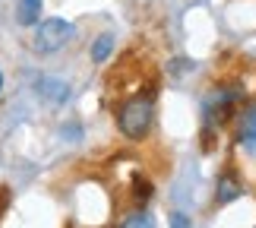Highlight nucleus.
Segmentation results:
<instances>
[{
  "label": "nucleus",
  "mask_w": 256,
  "mask_h": 228,
  "mask_svg": "<svg viewBox=\"0 0 256 228\" xmlns=\"http://www.w3.org/2000/svg\"><path fill=\"white\" fill-rule=\"evenodd\" d=\"M117 124H120V133L126 140H146L155 124V98L149 92L126 98L117 111Z\"/></svg>",
  "instance_id": "obj_1"
},
{
  "label": "nucleus",
  "mask_w": 256,
  "mask_h": 228,
  "mask_svg": "<svg viewBox=\"0 0 256 228\" xmlns=\"http://www.w3.org/2000/svg\"><path fill=\"white\" fill-rule=\"evenodd\" d=\"M73 38H76V26L70 23V19L51 16V19H42V23H38L32 48L38 54H54V51H60L64 45H70Z\"/></svg>",
  "instance_id": "obj_2"
},
{
  "label": "nucleus",
  "mask_w": 256,
  "mask_h": 228,
  "mask_svg": "<svg viewBox=\"0 0 256 228\" xmlns=\"http://www.w3.org/2000/svg\"><path fill=\"white\" fill-rule=\"evenodd\" d=\"M244 98V89L240 86H224V89H215V92L206 98L202 105V114H206V130H212L215 124H224L228 117L238 111Z\"/></svg>",
  "instance_id": "obj_3"
},
{
  "label": "nucleus",
  "mask_w": 256,
  "mask_h": 228,
  "mask_svg": "<svg viewBox=\"0 0 256 228\" xmlns=\"http://www.w3.org/2000/svg\"><path fill=\"white\" fill-rule=\"evenodd\" d=\"M238 143L250 155H256V102L238 114Z\"/></svg>",
  "instance_id": "obj_4"
},
{
  "label": "nucleus",
  "mask_w": 256,
  "mask_h": 228,
  "mask_svg": "<svg viewBox=\"0 0 256 228\" xmlns=\"http://www.w3.org/2000/svg\"><path fill=\"white\" fill-rule=\"evenodd\" d=\"M238 196H244L240 177L234 174V171H222L218 174V184H215V203H218V206H228V203L238 200Z\"/></svg>",
  "instance_id": "obj_5"
},
{
  "label": "nucleus",
  "mask_w": 256,
  "mask_h": 228,
  "mask_svg": "<svg viewBox=\"0 0 256 228\" xmlns=\"http://www.w3.org/2000/svg\"><path fill=\"white\" fill-rule=\"evenodd\" d=\"M38 89V95L44 98V102H51V105H64L66 98H70V86L64 83V79H57V76H42L35 83Z\"/></svg>",
  "instance_id": "obj_6"
},
{
  "label": "nucleus",
  "mask_w": 256,
  "mask_h": 228,
  "mask_svg": "<svg viewBox=\"0 0 256 228\" xmlns=\"http://www.w3.org/2000/svg\"><path fill=\"white\" fill-rule=\"evenodd\" d=\"M42 10H44V0H19L16 19L22 26H35V23H42Z\"/></svg>",
  "instance_id": "obj_7"
},
{
  "label": "nucleus",
  "mask_w": 256,
  "mask_h": 228,
  "mask_svg": "<svg viewBox=\"0 0 256 228\" xmlns=\"http://www.w3.org/2000/svg\"><path fill=\"white\" fill-rule=\"evenodd\" d=\"M111 51H114V35H98L95 38V45H92V61L95 64H104L108 57H111Z\"/></svg>",
  "instance_id": "obj_8"
},
{
  "label": "nucleus",
  "mask_w": 256,
  "mask_h": 228,
  "mask_svg": "<svg viewBox=\"0 0 256 228\" xmlns=\"http://www.w3.org/2000/svg\"><path fill=\"white\" fill-rule=\"evenodd\" d=\"M133 200L140 203V206H146V203L152 200V181H149V177H142V174L133 177Z\"/></svg>",
  "instance_id": "obj_9"
},
{
  "label": "nucleus",
  "mask_w": 256,
  "mask_h": 228,
  "mask_svg": "<svg viewBox=\"0 0 256 228\" xmlns=\"http://www.w3.org/2000/svg\"><path fill=\"white\" fill-rule=\"evenodd\" d=\"M117 228H155V219H152L149 212H142V209H140V212L126 215V219L117 225Z\"/></svg>",
  "instance_id": "obj_10"
},
{
  "label": "nucleus",
  "mask_w": 256,
  "mask_h": 228,
  "mask_svg": "<svg viewBox=\"0 0 256 228\" xmlns=\"http://www.w3.org/2000/svg\"><path fill=\"white\" fill-rule=\"evenodd\" d=\"M168 225H171V228H193V222H190V215H184V212H171V219H168Z\"/></svg>",
  "instance_id": "obj_11"
},
{
  "label": "nucleus",
  "mask_w": 256,
  "mask_h": 228,
  "mask_svg": "<svg viewBox=\"0 0 256 228\" xmlns=\"http://www.w3.org/2000/svg\"><path fill=\"white\" fill-rule=\"evenodd\" d=\"M0 89H4V73H0Z\"/></svg>",
  "instance_id": "obj_12"
}]
</instances>
